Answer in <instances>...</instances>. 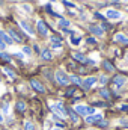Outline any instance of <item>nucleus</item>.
<instances>
[{"mask_svg": "<svg viewBox=\"0 0 128 130\" xmlns=\"http://www.w3.org/2000/svg\"><path fill=\"white\" fill-rule=\"evenodd\" d=\"M74 110L81 117H89L94 113V107H91V106H77Z\"/></svg>", "mask_w": 128, "mask_h": 130, "instance_id": "obj_1", "label": "nucleus"}, {"mask_svg": "<svg viewBox=\"0 0 128 130\" xmlns=\"http://www.w3.org/2000/svg\"><path fill=\"white\" fill-rule=\"evenodd\" d=\"M56 80H57V83L62 85V86H66V85L69 83V77L65 74L63 71H60V70L56 73Z\"/></svg>", "mask_w": 128, "mask_h": 130, "instance_id": "obj_2", "label": "nucleus"}, {"mask_svg": "<svg viewBox=\"0 0 128 130\" xmlns=\"http://www.w3.org/2000/svg\"><path fill=\"white\" fill-rule=\"evenodd\" d=\"M72 58H74L75 61L81 62V64H91V65H94V61L88 59V58H86L84 55H81V53H72Z\"/></svg>", "mask_w": 128, "mask_h": 130, "instance_id": "obj_3", "label": "nucleus"}, {"mask_svg": "<svg viewBox=\"0 0 128 130\" xmlns=\"http://www.w3.org/2000/svg\"><path fill=\"white\" fill-rule=\"evenodd\" d=\"M51 107H53V110H56L57 113H60V117H62V118H65V117L68 115V112H66V109L63 107V104H62V103H56V104H53Z\"/></svg>", "mask_w": 128, "mask_h": 130, "instance_id": "obj_4", "label": "nucleus"}, {"mask_svg": "<svg viewBox=\"0 0 128 130\" xmlns=\"http://www.w3.org/2000/svg\"><path fill=\"white\" fill-rule=\"evenodd\" d=\"M96 82V77H88L83 83H81V88L84 89V91H88V89H91L92 88V85Z\"/></svg>", "mask_w": 128, "mask_h": 130, "instance_id": "obj_5", "label": "nucleus"}, {"mask_svg": "<svg viewBox=\"0 0 128 130\" xmlns=\"http://www.w3.org/2000/svg\"><path fill=\"white\" fill-rule=\"evenodd\" d=\"M105 17H107L109 20H118V18H121V12H118V11H115V9H107Z\"/></svg>", "mask_w": 128, "mask_h": 130, "instance_id": "obj_6", "label": "nucleus"}, {"mask_svg": "<svg viewBox=\"0 0 128 130\" xmlns=\"http://www.w3.org/2000/svg\"><path fill=\"white\" fill-rule=\"evenodd\" d=\"M30 85H32V88L35 89V91H38V92H45V88H44L42 83L38 82L36 79H32V80H30Z\"/></svg>", "mask_w": 128, "mask_h": 130, "instance_id": "obj_7", "label": "nucleus"}, {"mask_svg": "<svg viewBox=\"0 0 128 130\" xmlns=\"http://www.w3.org/2000/svg\"><path fill=\"white\" fill-rule=\"evenodd\" d=\"M8 33H9V36H11L15 42H21V41H23L21 35H20V33H17V30H15V29H12V27H11V29H8Z\"/></svg>", "mask_w": 128, "mask_h": 130, "instance_id": "obj_8", "label": "nucleus"}, {"mask_svg": "<svg viewBox=\"0 0 128 130\" xmlns=\"http://www.w3.org/2000/svg\"><path fill=\"white\" fill-rule=\"evenodd\" d=\"M89 30L94 33V35H96V36H102V33H104L102 27L98 26V24H91V26H89Z\"/></svg>", "mask_w": 128, "mask_h": 130, "instance_id": "obj_9", "label": "nucleus"}, {"mask_svg": "<svg viewBox=\"0 0 128 130\" xmlns=\"http://www.w3.org/2000/svg\"><path fill=\"white\" fill-rule=\"evenodd\" d=\"M101 120H102V115H99V113H96V115H89V117H86V123H89V124L98 123V121H101Z\"/></svg>", "mask_w": 128, "mask_h": 130, "instance_id": "obj_10", "label": "nucleus"}, {"mask_svg": "<svg viewBox=\"0 0 128 130\" xmlns=\"http://www.w3.org/2000/svg\"><path fill=\"white\" fill-rule=\"evenodd\" d=\"M36 26H38V32L41 33L42 36H47V35H48L47 26H45V23H44V21H38V24H36Z\"/></svg>", "mask_w": 128, "mask_h": 130, "instance_id": "obj_11", "label": "nucleus"}, {"mask_svg": "<svg viewBox=\"0 0 128 130\" xmlns=\"http://www.w3.org/2000/svg\"><path fill=\"white\" fill-rule=\"evenodd\" d=\"M125 77L124 76H116L115 79H113V83H115V86L116 88H121V86H124V83H125Z\"/></svg>", "mask_w": 128, "mask_h": 130, "instance_id": "obj_12", "label": "nucleus"}, {"mask_svg": "<svg viewBox=\"0 0 128 130\" xmlns=\"http://www.w3.org/2000/svg\"><path fill=\"white\" fill-rule=\"evenodd\" d=\"M50 39H51L54 48H60L62 47V38H59V36H50Z\"/></svg>", "mask_w": 128, "mask_h": 130, "instance_id": "obj_13", "label": "nucleus"}, {"mask_svg": "<svg viewBox=\"0 0 128 130\" xmlns=\"http://www.w3.org/2000/svg\"><path fill=\"white\" fill-rule=\"evenodd\" d=\"M15 107H17V110H18L20 113H24V112H26V103H24V101H21V100H18V101H17Z\"/></svg>", "mask_w": 128, "mask_h": 130, "instance_id": "obj_14", "label": "nucleus"}, {"mask_svg": "<svg viewBox=\"0 0 128 130\" xmlns=\"http://www.w3.org/2000/svg\"><path fill=\"white\" fill-rule=\"evenodd\" d=\"M20 24H21V27H23V30H26V32L29 33V35H35V30H33L32 27L29 26V23H26V21H21Z\"/></svg>", "mask_w": 128, "mask_h": 130, "instance_id": "obj_15", "label": "nucleus"}, {"mask_svg": "<svg viewBox=\"0 0 128 130\" xmlns=\"http://www.w3.org/2000/svg\"><path fill=\"white\" fill-rule=\"evenodd\" d=\"M0 38H2V41H3L5 44H12V38H11L6 32H0Z\"/></svg>", "mask_w": 128, "mask_h": 130, "instance_id": "obj_16", "label": "nucleus"}, {"mask_svg": "<svg viewBox=\"0 0 128 130\" xmlns=\"http://www.w3.org/2000/svg\"><path fill=\"white\" fill-rule=\"evenodd\" d=\"M66 112H68V115H69V117L72 118V121H74V123H78L80 117H78V113H77V112H75L74 109H69V110H66Z\"/></svg>", "mask_w": 128, "mask_h": 130, "instance_id": "obj_17", "label": "nucleus"}, {"mask_svg": "<svg viewBox=\"0 0 128 130\" xmlns=\"http://www.w3.org/2000/svg\"><path fill=\"white\" fill-rule=\"evenodd\" d=\"M115 39H116L118 42H121V44H128V38L125 35H122V33H118V35L115 36Z\"/></svg>", "mask_w": 128, "mask_h": 130, "instance_id": "obj_18", "label": "nucleus"}, {"mask_svg": "<svg viewBox=\"0 0 128 130\" xmlns=\"http://www.w3.org/2000/svg\"><path fill=\"white\" fill-rule=\"evenodd\" d=\"M102 67H104V70H107V71H115V67L112 65V62H109V61H104L102 62Z\"/></svg>", "mask_w": 128, "mask_h": 130, "instance_id": "obj_19", "label": "nucleus"}, {"mask_svg": "<svg viewBox=\"0 0 128 130\" xmlns=\"http://www.w3.org/2000/svg\"><path fill=\"white\" fill-rule=\"evenodd\" d=\"M69 82H72V83H75V85H81V83H83V80H81L78 76H71V77H69Z\"/></svg>", "mask_w": 128, "mask_h": 130, "instance_id": "obj_20", "label": "nucleus"}, {"mask_svg": "<svg viewBox=\"0 0 128 130\" xmlns=\"http://www.w3.org/2000/svg\"><path fill=\"white\" fill-rule=\"evenodd\" d=\"M42 58H44L45 61H50V59L53 58V56H51V52H50L48 48H47V50H44V52H42Z\"/></svg>", "mask_w": 128, "mask_h": 130, "instance_id": "obj_21", "label": "nucleus"}, {"mask_svg": "<svg viewBox=\"0 0 128 130\" xmlns=\"http://www.w3.org/2000/svg\"><path fill=\"white\" fill-rule=\"evenodd\" d=\"M99 94H101L104 98H107V100L110 98V91H109V89H105V88H102V89L99 91Z\"/></svg>", "mask_w": 128, "mask_h": 130, "instance_id": "obj_22", "label": "nucleus"}, {"mask_svg": "<svg viewBox=\"0 0 128 130\" xmlns=\"http://www.w3.org/2000/svg\"><path fill=\"white\" fill-rule=\"evenodd\" d=\"M80 41H81V38H80V36H71V44L78 45V44H80Z\"/></svg>", "mask_w": 128, "mask_h": 130, "instance_id": "obj_23", "label": "nucleus"}, {"mask_svg": "<svg viewBox=\"0 0 128 130\" xmlns=\"http://www.w3.org/2000/svg\"><path fill=\"white\" fill-rule=\"evenodd\" d=\"M3 71H5V73H6V74L11 77V79H15V73H14L11 68H3Z\"/></svg>", "mask_w": 128, "mask_h": 130, "instance_id": "obj_24", "label": "nucleus"}, {"mask_svg": "<svg viewBox=\"0 0 128 130\" xmlns=\"http://www.w3.org/2000/svg\"><path fill=\"white\" fill-rule=\"evenodd\" d=\"M59 24H60V26H62L63 29H66V27L69 26V21H68V20H65V18H60V21H59Z\"/></svg>", "mask_w": 128, "mask_h": 130, "instance_id": "obj_25", "label": "nucleus"}, {"mask_svg": "<svg viewBox=\"0 0 128 130\" xmlns=\"http://www.w3.org/2000/svg\"><path fill=\"white\" fill-rule=\"evenodd\" d=\"M24 130H35V126L30 121H27V123H24Z\"/></svg>", "mask_w": 128, "mask_h": 130, "instance_id": "obj_26", "label": "nucleus"}, {"mask_svg": "<svg viewBox=\"0 0 128 130\" xmlns=\"http://www.w3.org/2000/svg\"><path fill=\"white\" fill-rule=\"evenodd\" d=\"M45 9H47V12H48V14H51V15H54V17H59L56 12H53V9H51V6H50V5H47V6H45Z\"/></svg>", "mask_w": 128, "mask_h": 130, "instance_id": "obj_27", "label": "nucleus"}, {"mask_svg": "<svg viewBox=\"0 0 128 130\" xmlns=\"http://www.w3.org/2000/svg\"><path fill=\"white\" fill-rule=\"evenodd\" d=\"M96 124H98V127H101V129H104V127H107V126H109V123H107V121H102V120H101V121H98Z\"/></svg>", "mask_w": 128, "mask_h": 130, "instance_id": "obj_28", "label": "nucleus"}, {"mask_svg": "<svg viewBox=\"0 0 128 130\" xmlns=\"http://www.w3.org/2000/svg\"><path fill=\"white\" fill-rule=\"evenodd\" d=\"M0 58H2V59H5V61H11V56H9V55H6V53H0Z\"/></svg>", "mask_w": 128, "mask_h": 130, "instance_id": "obj_29", "label": "nucleus"}, {"mask_svg": "<svg viewBox=\"0 0 128 130\" xmlns=\"http://www.w3.org/2000/svg\"><path fill=\"white\" fill-rule=\"evenodd\" d=\"M63 5L65 6H68V8H74V6H75L74 3H71V2H68V0H63Z\"/></svg>", "mask_w": 128, "mask_h": 130, "instance_id": "obj_30", "label": "nucleus"}, {"mask_svg": "<svg viewBox=\"0 0 128 130\" xmlns=\"http://www.w3.org/2000/svg\"><path fill=\"white\" fill-rule=\"evenodd\" d=\"M23 52H24L26 55H32V50H30L29 47H24V48H23Z\"/></svg>", "mask_w": 128, "mask_h": 130, "instance_id": "obj_31", "label": "nucleus"}, {"mask_svg": "<svg viewBox=\"0 0 128 130\" xmlns=\"http://www.w3.org/2000/svg\"><path fill=\"white\" fill-rule=\"evenodd\" d=\"M74 91H75V88H71V89H68V91H66V95H68V97H69V95H72V94H74Z\"/></svg>", "mask_w": 128, "mask_h": 130, "instance_id": "obj_32", "label": "nucleus"}, {"mask_svg": "<svg viewBox=\"0 0 128 130\" xmlns=\"http://www.w3.org/2000/svg\"><path fill=\"white\" fill-rule=\"evenodd\" d=\"M121 110H124V112H128V104H121Z\"/></svg>", "mask_w": 128, "mask_h": 130, "instance_id": "obj_33", "label": "nucleus"}, {"mask_svg": "<svg viewBox=\"0 0 128 130\" xmlns=\"http://www.w3.org/2000/svg\"><path fill=\"white\" fill-rule=\"evenodd\" d=\"M88 42L89 44H96V39L95 38H88Z\"/></svg>", "mask_w": 128, "mask_h": 130, "instance_id": "obj_34", "label": "nucleus"}, {"mask_svg": "<svg viewBox=\"0 0 128 130\" xmlns=\"http://www.w3.org/2000/svg\"><path fill=\"white\" fill-rule=\"evenodd\" d=\"M5 47H6V44H5V42L2 41V38H0V50H3Z\"/></svg>", "mask_w": 128, "mask_h": 130, "instance_id": "obj_35", "label": "nucleus"}, {"mask_svg": "<svg viewBox=\"0 0 128 130\" xmlns=\"http://www.w3.org/2000/svg\"><path fill=\"white\" fill-rule=\"evenodd\" d=\"M95 17L96 18H99V20H104V17H102L101 14H98V12H95Z\"/></svg>", "mask_w": 128, "mask_h": 130, "instance_id": "obj_36", "label": "nucleus"}, {"mask_svg": "<svg viewBox=\"0 0 128 130\" xmlns=\"http://www.w3.org/2000/svg\"><path fill=\"white\" fill-rule=\"evenodd\" d=\"M107 82V77L105 76H101V83H105Z\"/></svg>", "mask_w": 128, "mask_h": 130, "instance_id": "obj_37", "label": "nucleus"}, {"mask_svg": "<svg viewBox=\"0 0 128 130\" xmlns=\"http://www.w3.org/2000/svg\"><path fill=\"white\" fill-rule=\"evenodd\" d=\"M2 121H3V115L0 113V123H2Z\"/></svg>", "mask_w": 128, "mask_h": 130, "instance_id": "obj_38", "label": "nucleus"}, {"mask_svg": "<svg viewBox=\"0 0 128 130\" xmlns=\"http://www.w3.org/2000/svg\"><path fill=\"white\" fill-rule=\"evenodd\" d=\"M113 2H119V0H113Z\"/></svg>", "mask_w": 128, "mask_h": 130, "instance_id": "obj_39", "label": "nucleus"}, {"mask_svg": "<svg viewBox=\"0 0 128 130\" xmlns=\"http://www.w3.org/2000/svg\"><path fill=\"white\" fill-rule=\"evenodd\" d=\"M54 130H59V129H54Z\"/></svg>", "mask_w": 128, "mask_h": 130, "instance_id": "obj_40", "label": "nucleus"}]
</instances>
